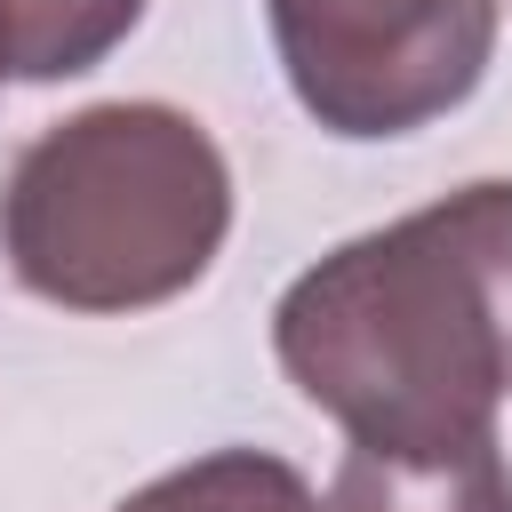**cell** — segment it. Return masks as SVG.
<instances>
[{
	"instance_id": "1",
	"label": "cell",
	"mask_w": 512,
	"mask_h": 512,
	"mask_svg": "<svg viewBox=\"0 0 512 512\" xmlns=\"http://www.w3.org/2000/svg\"><path fill=\"white\" fill-rule=\"evenodd\" d=\"M272 352L352 448L488 440L512 392V184H464L320 256L280 296Z\"/></svg>"
},
{
	"instance_id": "2",
	"label": "cell",
	"mask_w": 512,
	"mask_h": 512,
	"mask_svg": "<svg viewBox=\"0 0 512 512\" xmlns=\"http://www.w3.org/2000/svg\"><path fill=\"white\" fill-rule=\"evenodd\" d=\"M232 232V168L176 104H88L40 128L0 184L8 272L64 312L184 296Z\"/></svg>"
},
{
	"instance_id": "3",
	"label": "cell",
	"mask_w": 512,
	"mask_h": 512,
	"mask_svg": "<svg viewBox=\"0 0 512 512\" xmlns=\"http://www.w3.org/2000/svg\"><path fill=\"white\" fill-rule=\"evenodd\" d=\"M296 104L352 144L456 112L496 56V0H264Z\"/></svg>"
},
{
	"instance_id": "4",
	"label": "cell",
	"mask_w": 512,
	"mask_h": 512,
	"mask_svg": "<svg viewBox=\"0 0 512 512\" xmlns=\"http://www.w3.org/2000/svg\"><path fill=\"white\" fill-rule=\"evenodd\" d=\"M320 512H512L504 440L456 448H344Z\"/></svg>"
},
{
	"instance_id": "5",
	"label": "cell",
	"mask_w": 512,
	"mask_h": 512,
	"mask_svg": "<svg viewBox=\"0 0 512 512\" xmlns=\"http://www.w3.org/2000/svg\"><path fill=\"white\" fill-rule=\"evenodd\" d=\"M144 0H0V64L16 80H72L96 72L128 32Z\"/></svg>"
},
{
	"instance_id": "6",
	"label": "cell",
	"mask_w": 512,
	"mask_h": 512,
	"mask_svg": "<svg viewBox=\"0 0 512 512\" xmlns=\"http://www.w3.org/2000/svg\"><path fill=\"white\" fill-rule=\"evenodd\" d=\"M120 512H320L304 472L264 456V448H216L200 464L160 472L152 488H136Z\"/></svg>"
},
{
	"instance_id": "7",
	"label": "cell",
	"mask_w": 512,
	"mask_h": 512,
	"mask_svg": "<svg viewBox=\"0 0 512 512\" xmlns=\"http://www.w3.org/2000/svg\"><path fill=\"white\" fill-rule=\"evenodd\" d=\"M0 80H8V64H0Z\"/></svg>"
}]
</instances>
